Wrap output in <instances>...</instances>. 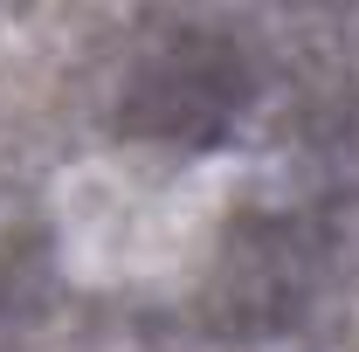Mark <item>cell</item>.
<instances>
[{
  "label": "cell",
  "instance_id": "obj_1",
  "mask_svg": "<svg viewBox=\"0 0 359 352\" xmlns=\"http://www.w3.org/2000/svg\"><path fill=\"white\" fill-rule=\"evenodd\" d=\"M208 187L173 159H104L69 194V256L97 276H173L208 242Z\"/></svg>",
  "mask_w": 359,
  "mask_h": 352
}]
</instances>
